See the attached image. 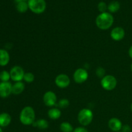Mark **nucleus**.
I'll return each mask as SVG.
<instances>
[{
	"mask_svg": "<svg viewBox=\"0 0 132 132\" xmlns=\"http://www.w3.org/2000/svg\"><path fill=\"white\" fill-rule=\"evenodd\" d=\"M12 86L9 82H1L0 83V97H7L12 93Z\"/></svg>",
	"mask_w": 132,
	"mask_h": 132,
	"instance_id": "10",
	"label": "nucleus"
},
{
	"mask_svg": "<svg viewBox=\"0 0 132 132\" xmlns=\"http://www.w3.org/2000/svg\"><path fill=\"white\" fill-rule=\"evenodd\" d=\"M117 132H122V131H117Z\"/></svg>",
	"mask_w": 132,
	"mask_h": 132,
	"instance_id": "33",
	"label": "nucleus"
},
{
	"mask_svg": "<svg viewBox=\"0 0 132 132\" xmlns=\"http://www.w3.org/2000/svg\"><path fill=\"white\" fill-rule=\"evenodd\" d=\"M110 36L112 39L114 41H121L125 36V30L122 27H116L111 31Z\"/></svg>",
	"mask_w": 132,
	"mask_h": 132,
	"instance_id": "11",
	"label": "nucleus"
},
{
	"mask_svg": "<svg viewBox=\"0 0 132 132\" xmlns=\"http://www.w3.org/2000/svg\"><path fill=\"white\" fill-rule=\"evenodd\" d=\"M88 78V73L84 68H78L73 73V80L76 83L81 84Z\"/></svg>",
	"mask_w": 132,
	"mask_h": 132,
	"instance_id": "7",
	"label": "nucleus"
},
{
	"mask_svg": "<svg viewBox=\"0 0 132 132\" xmlns=\"http://www.w3.org/2000/svg\"><path fill=\"white\" fill-rule=\"evenodd\" d=\"M43 102L47 106L52 107L56 104L57 96L54 92L52 91L46 92L43 95Z\"/></svg>",
	"mask_w": 132,
	"mask_h": 132,
	"instance_id": "9",
	"label": "nucleus"
},
{
	"mask_svg": "<svg viewBox=\"0 0 132 132\" xmlns=\"http://www.w3.org/2000/svg\"><path fill=\"white\" fill-rule=\"evenodd\" d=\"M73 132H88V131L84 127H78L74 129Z\"/></svg>",
	"mask_w": 132,
	"mask_h": 132,
	"instance_id": "26",
	"label": "nucleus"
},
{
	"mask_svg": "<svg viewBox=\"0 0 132 132\" xmlns=\"http://www.w3.org/2000/svg\"><path fill=\"white\" fill-rule=\"evenodd\" d=\"M55 83L60 88H65L70 85V79L67 75L62 73L57 76L55 79Z\"/></svg>",
	"mask_w": 132,
	"mask_h": 132,
	"instance_id": "8",
	"label": "nucleus"
},
{
	"mask_svg": "<svg viewBox=\"0 0 132 132\" xmlns=\"http://www.w3.org/2000/svg\"><path fill=\"white\" fill-rule=\"evenodd\" d=\"M128 54H129V55H130V57L132 59V45L131 46H130V49H129V51H128Z\"/></svg>",
	"mask_w": 132,
	"mask_h": 132,
	"instance_id": "28",
	"label": "nucleus"
},
{
	"mask_svg": "<svg viewBox=\"0 0 132 132\" xmlns=\"http://www.w3.org/2000/svg\"><path fill=\"white\" fill-rule=\"evenodd\" d=\"M121 130H122V132H130L131 131V128H130V126L129 125H126L122 126Z\"/></svg>",
	"mask_w": 132,
	"mask_h": 132,
	"instance_id": "27",
	"label": "nucleus"
},
{
	"mask_svg": "<svg viewBox=\"0 0 132 132\" xmlns=\"http://www.w3.org/2000/svg\"><path fill=\"white\" fill-rule=\"evenodd\" d=\"M97 8L98 9H99V11H100L101 13L106 12V10L108 9V6H107L106 4L104 2L99 3L98 4Z\"/></svg>",
	"mask_w": 132,
	"mask_h": 132,
	"instance_id": "24",
	"label": "nucleus"
},
{
	"mask_svg": "<svg viewBox=\"0 0 132 132\" xmlns=\"http://www.w3.org/2000/svg\"><path fill=\"white\" fill-rule=\"evenodd\" d=\"M32 125L34 126H36L41 130H45V129H47L48 128V122L47 121L43 119L37 120V121L34 122Z\"/></svg>",
	"mask_w": 132,
	"mask_h": 132,
	"instance_id": "17",
	"label": "nucleus"
},
{
	"mask_svg": "<svg viewBox=\"0 0 132 132\" xmlns=\"http://www.w3.org/2000/svg\"><path fill=\"white\" fill-rule=\"evenodd\" d=\"M130 108H131V112H132V103H131V107H130Z\"/></svg>",
	"mask_w": 132,
	"mask_h": 132,
	"instance_id": "30",
	"label": "nucleus"
},
{
	"mask_svg": "<svg viewBox=\"0 0 132 132\" xmlns=\"http://www.w3.org/2000/svg\"><path fill=\"white\" fill-rule=\"evenodd\" d=\"M10 61V55L8 52L4 49H0V66L6 65Z\"/></svg>",
	"mask_w": 132,
	"mask_h": 132,
	"instance_id": "13",
	"label": "nucleus"
},
{
	"mask_svg": "<svg viewBox=\"0 0 132 132\" xmlns=\"http://www.w3.org/2000/svg\"><path fill=\"white\" fill-rule=\"evenodd\" d=\"M26 0H15V3H21V2H23V1H25Z\"/></svg>",
	"mask_w": 132,
	"mask_h": 132,
	"instance_id": "29",
	"label": "nucleus"
},
{
	"mask_svg": "<svg viewBox=\"0 0 132 132\" xmlns=\"http://www.w3.org/2000/svg\"><path fill=\"white\" fill-rule=\"evenodd\" d=\"M131 72H132V63H131Z\"/></svg>",
	"mask_w": 132,
	"mask_h": 132,
	"instance_id": "32",
	"label": "nucleus"
},
{
	"mask_svg": "<svg viewBox=\"0 0 132 132\" xmlns=\"http://www.w3.org/2000/svg\"><path fill=\"white\" fill-rule=\"evenodd\" d=\"M96 75L100 78H103L105 76H104L105 75V70L104 68H101V67H99L96 70Z\"/></svg>",
	"mask_w": 132,
	"mask_h": 132,
	"instance_id": "25",
	"label": "nucleus"
},
{
	"mask_svg": "<svg viewBox=\"0 0 132 132\" xmlns=\"http://www.w3.org/2000/svg\"><path fill=\"white\" fill-rule=\"evenodd\" d=\"M23 79L25 81V82H28V83H31V82H33L35 79V76L31 72H27V73H24V78Z\"/></svg>",
	"mask_w": 132,
	"mask_h": 132,
	"instance_id": "22",
	"label": "nucleus"
},
{
	"mask_svg": "<svg viewBox=\"0 0 132 132\" xmlns=\"http://www.w3.org/2000/svg\"><path fill=\"white\" fill-rule=\"evenodd\" d=\"M16 9L19 12H21V13L25 12L27 11L28 9H29V8H28V3H27L26 1H23V2L17 3Z\"/></svg>",
	"mask_w": 132,
	"mask_h": 132,
	"instance_id": "20",
	"label": "nucleus"
},
{
	"mask_svg": "<svg viewBox=\"0 0 132 132\" xmlns=\"http://www.w3.org/2000/svg\"><path fill=\"white\" fill-rule=\"evenodd\" d=\"M114 19L110 13H101L95 19V24L97 27L101 30H105L110 28L113 24Z\"/></svg>",
	"mask_w": 132,
	"mask_h": 132,
	"instance_id": "1",
	"label": "nucleus"
},
{
	"mask_svg": "<svg viewBox=\"0 0 132 132\" xmlns=\"http://www.w3.org/2000/svg\"><path fill=\"white\" fill-rule=\"evenodd\" d=\"M11 122V117L7 113H3L0 114V126L6 127L9 126Z\"/></svg>",
	"mask_w": 132,
	"mask_h": 132,
	"instance_id": "15",
	"label": "nucleus"
},
{
	"mask_svg": "<svg viewBox=\"0 0 132 132\" xmlns=\"http://www.w3.org/2000/svg\"><path fill=\"white\" fill-rule=\"evenodd\" d=\"M28 8L35 14H42L46 10V3L45 0H28Z\"/></svg>",
	"mask_w": 132,
	"mask_h": 132,
	"instance_id": "4",
	"label": "nucleus"
},
{
	"mask_svg": "<svg viewBox=\"0 0 132 132\" xmlns=\"http://www.w3.org/2000/svg\"><path fill=\"white\" fill-rule=\"evenodd\" d=\"M70 102L68 99H63L60 100L58 103V106L61 108H66L69 106Z\"/></svg>",
	"mask_w": 132,
	"mask_h": 132,
	"instance_id": "23",
	"label": "nucleus"
},
{
	"mask_svg": "<svg viewBox=\"0 0 132 132\" xmlns=\"http://www.w3.org/2000/svg\"><path fill=\"white\" fill-rule=\"evenodd\" d=\"M36 113L34 110L31 106H26L21 110L19 119L23 125L28 126L35 122Z\"/></svg>",
	"mask_w": 132,
	"mask_h": 132,
	"instance_id": "2",
	"label": "nucleus"
},
{
	"mask_svg": "<svg viewBox=\"0 0 132 132\" xmlns=\"http://www.w3.org/2000/svg\"><path fill=\"white\" fill-rule=\"evenodd\" d=\"M120 9V3L118 1H112L108 6V10L110 12L114 13L118 11Z\"/></svg>",
	"mask_w": 132,
	"mask_h": 132,
	"instance_id": "18",
	"label": "nucleus"
},
{
	"mask_svg": "<svg viewBox=\"0 0 132 132\" xmlns=\"http://www.w3.org/2000/svg\"><path fill=\"white\" fill-rule=\"evenodd\" d=\"M24 73H25L21 67L19 66H15L10 70V78L12 81L19 82L23 79Z\"/></svg>",
	"mask_w": 132,
	"mask_h": 132,
	"instance_id": "6",
	"label": "nucleus"
},
{
	"mask_svg": "<svg viewBox=\"0 0 132 132\" xmlns=\"http://www.w3.org/2000/svg\"><path fill=\"white\" fill-rule=\"evenodd\" d=\"M94 114L91 110L88 108H83L79 112L77 119L78 121L82 126H86L92 122Z\"/></svg>",
	"mask_w": 132,
	"mask_h": 132,
	"instance_id": "3",
	"label": "nucleus"
},
{
	"mask_svg": "<svg viewBox=\"0 0 132 132\" xmlns=\"http://www.w3.org/2000/svg\"><path fill=\"white\" fill-rule=\"evenodd\" d=\"M60 130L62 132H73L72 125L68 122H63L60 125Z\"/></svg>",
	"mask_w": 132,
	"mask_h": 132,
	"instance_id": "19",
	"label": "nucleus"
},
{
	"mask_svg": "<svg viewBox=\"0 0 132 132\" xmlns=\"http://www.w3.org/2000/svg\"><path fill=\"white\" fill-rule=\"evenodd\" d=\"M101 85L104 90L110 91L116 88L117 85V81L114 76L112 75H107L101 79Z\"/></svg>",
	"mask_w": 132,
	"mask_h": 132,
	"instance_id": "5",
	"label": "nucleus"
},
{
	"mask_svg": "<svg viewBox=\"0 0 132 132\" xmlns=\"http://www.w3.org/2000/svg\"><path fill=\"white\" fill-rule=\"evenodd\" d=\"M61 116V112L59 109L56 108H51L48 112V116L49 118L53 120H56L60 118Z\"/></svg>",
	"mask_w": 132,
	"mask_h": 132,
	"instance_id": "16",
	"label": "nucleus"
},
{
	"mask_svg": "<svg viewBox=\"0 0 132 132\" xmlns=\"http://www.w3.org/2000/svg\"><path fill=\"white\" fill-rule=\"evenodd\" d=\"M0 132H3L2 130H1V128H0Z\"/></svg>",
	"mask_w": 132,
	"mask_h": 132,
	"instance_id": "31",
	"label": "nucleus"
},
{
	"mask_svg": "<svg viewBox=\"0 0 132 132\" xmlns=\"http://www.w3.org/2000/svg\"><path fill=\"white\" fill-rule=\"evenodd\" d=\"M10 78V73L6 70H3L0 73V80L2 82H8Z\"/></svg>",
	"mask_w": 132,
	"mask_h": 132,
	"instance_id": "21",
	"label": "nucleus"
},
{
	"mask_svg": "<svg viewBox=\"0 0 132 132\" xmlns=\"http://www.w3.org/2000/svg\"><path fill=\"white\" fill-rule=\"evenodd\" d=\"M24 90V84L23 82H16L14 85H12V93L15 95H19L21 94Z\"/></svg>",
	"mask_w": 132,
	"mask_h": 132,
	"instance_id": "14",
	"label": "nucleus"
},
{
	"mask_svg": "<svg viewBox=\"0 0 132 132\" xmlns=\"http://www.w3.org/2000/svg\"><path fill=\"white\" fill-rule=\"evenodd\" d=\"M108 127L113 131H120L122 127V122L119 119L113 117L110 119L108 121Z\"/></svg>",
	"mask_w": 132,
	"mask_h": 132,
	"instance_id": "12",
	"label": "nucleus"
}]
</instances>
